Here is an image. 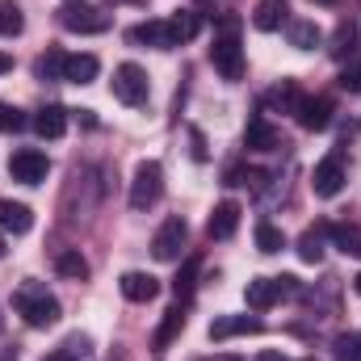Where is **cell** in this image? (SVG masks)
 <instances>
[{
	"instance_id": "15",
	"label": "cell",
	"mask_w": 361,
	"mask_h": 361,
	"mask_svg": "<svg viewBox=\"0 0 361 361\" xmlns=\"http://www.w3.org/2000/svg\"><path fill=\"white\" fill-rule=\"evenodd\" d=\"M34 130H38L42 139H59V135L68 130V109H63V105H42V109L34 114Z\"/></svg>"
},
{
	"instance_id": "22",
	"label": "cell",
	"mask_w": 361,
	"mask_h": 361,
	"mask_svg": "<svg viewBox=\"0 0 361 361\" xmlns=\"http://www.w3.org/2000/svg\"><path fill=\"white\" fill-rule=\"evenodd\" d=\"M324 235H328V227H307V231H302L298 257H302L307 265H319V261H324Z\"/></svg>"
},
{
	"instance_id": "25",
	"label": "cell",
	"mask_w": 361,
	"mask_h": 361,
	"mask_svg": "<svg viewBox=\"0 0 361 361\" xmlns=\"http://www.w3.org/2000/svg\"><path fill=\"white\" fill-rule=\"evenodd\" d=\"M319 25L315 21H290V47H298V51H311V47H319Z\"/></svg>"
},
{
	"instance_id": "18",
	"label": "cell",
	"mask_w": 361,
	"mask_h": 361,
	"mask_svg": "<svg viewBox=\"0 0 361 361\" xmlns=\"http://www.w3.org/2000/svg\"><path fill=\"white\" fill-rule=\"evenodd\" d=\"M97 72H101L97 55H68V72H63V80H72V85H92Z\"/></svg>"
},
{
	"instance_id": "20",
	"label": "cell",
	"mask_w": 361,
	"mask_h": 361,
	"mask_svg": "<svg viewBox=\"0 0 361 361\" xmlns=\"http://www.w3.org/2000/svg\"><path fill=\"white\" fill-rule=\"evenodd\" d=\"M197 30H202V17H197L193 8H180L177 17H169V34H173V47L189 42V38H197Z\"/></svg>"
},
{
	"instance_id": "35",
	"label": "cell",
	"mask_w": 361,
	"mask_h": 361,
	"mask_svg": "<svg viewBox=\"0 0 361 361\" xmlns=\"http://www.w3.org/2000/svg\"><path fill=\"white\" fill-rule=\"evenodd\" d=\"M47 361H76V353H68V349H59V353H51Z\"/></svg>"
},
{
	"instance_id": "24",
	"label": "cell",
	"mask_w": 361,
	"mask_h": 361,
	"mask_svg": "<svg viewBox=\"0 0 361 361\" xmlns=\"http://www.w3.org/2000/svg\"><path fill=\"white\" fill-rule=\"evenodd\" d=\"M269 105H273V109H281V114H298L302 92H298V85H294V80H281V85L269 92Z\"/></svg>"
},
{
	"instance_id": "34",
	"label": "cell",
	"mask_w": 361,
	"mask_h": 361,
	"mask_svg": "<svg viewBox=\"0 0 361 361\" xmlns=\"http://www.w3.org/2000/svg\"><path fill=\"white\" fill-rule=\"evenodd\" d=\"M4 72H13V55H4V51H0V76H4Z\"/></svg>"
},
{
	"instance_id": "3",
	"label": "cell",
	"mask_w": 361,
	"mask_h": 361,
	"mask_svg": "<svg viewBox=\"0 0 361 361\" xmlns=\"http://www.w3.org/2000/svg\"><path fill=\"white\" fill-rule=\"evenodd\" d=\"M164 193V169L160 160H143L130 177V210H152Z\"/></svg>"
},
{
	"instance_id": "11",
	"label": "cell",
	"mask_w": 361,
	"mask_h": 361,
	"mask_svg": "<svg viewBox=\"0 0 361 361\" xmlns=\"http://www.w3.org/2000/svg\"><path fill=\"white\" fill-rule=\"evenodd\" d=\"M240 202H219L214 206V214H210V223H206V231H210V240H231L235 235V227H240Z\"/></svg>"
},
{
	"instance_id": "2",
	"label": "cell",
	"mask_w": 361,
	"mask_h": 361,
	"mask_svg": "<svg viewBox=\"0 0 361 361\" xmlns=\"http://www.w3.org/2000/svg\"><path fill=\"white\" fill-rule=\"evenodd\" d=\"M13 302H17V311H21V319H25L30 328H55V324H59V298L47 294V286L25 281Z\"/></svg>"
},
{
	"instance_id": "7",
	"label": "cell",
	"mask_w": 361,
	"mask_h": 361,
	"mask_svg": "<svg viewBox=\"0 0 361 361\" xmlns=\"http://www.w3.org/2000/svg\"><path fill=\"white\" fill-rule=\"evenodd\" d=\"M185 240H189L185 219H164L160 231H156V240H152V257H156V261H180Z\"/></svg>"
},
{
	"instance_id": "33",
	"label": "cell",
	"mask_w": 361,
	"mask_h": 361,
	"mask_svg": "<svg viewBox=\"0 0 361 361\" xmlns=\"http://www.w3.org/2000/svg\"><path fill=\"white\" fill-rule=\"evenodd\" d=\"M341 89H349V92H361V59H353L345 72H341Z\"/></svg>"
},
{
	"instance_id": "31",
	"label": "cell",
	"mask_w": 361,
	"mask_h": 361,
	"mask_svg": "<svg viewBox=\"0 0 361 361\" xmlns=\"http://www.w3.org/2000/svg\"><path fill=\"white\" fill-rule=\"evenodd\" d=\"M21 126H25V114H21L17 105H4V101H0V135H17Z\"/></svg>"
},
{
	"instance_id": "42",
	"label": "cell",
	"mask_w": 361,
	"mask_h": 361,
	"mask_svg": "<svg viewBox=\"0 0 361 361\" xmlns=\"http://www.w3.org/2000/svg\"><path fill=\"white\" fill-rule=\"evenodd\" d=\"M357 345H361V341H357Z\"/></svg>"
},
{
	"instance_id": "9",
	"label": "cell",
	"mask_w": 361,
	"mask_h": 361,
	"mask_svg": "<svg viewBox=\"0 0 361 361\" xmlns=\"http://www.w3.org/2000/svg\"><path fill=\"white\" fill-rule=\"evenodd\" d=\"M265 324L257 315H219L210 324V341H231V336H257Z\"/></svg>"
},
{
	"instance_id": "29",
	"label": "cell",
	"mask_w": 361,
	"mask_h": 361,
	"mask_svg": "<svg viewBox=\"0 0 361 361\" xmlns=\"http://www.w3.org/2000/svg\"><path fill=\"white\" fill-rule=\"evenodd\" d=\"M25 30V17L13 0H0V38H17Z\"/></svg>"
},
{
	"instance_id": "23",
	"label": "cell",
	"mask_w": 361,
	"mask_h": 361,
	"mask_svg": "<svg viewBox=\"0 0 361 361\" xmlns=\"http://www.w3.org/2000/svg\"><path fill=\"white\" fill-rule=\"evenodd\" d=\"M180 332H185V311H180V302H177L173 311H164V324L156 328V349H169Z\"/></svg>"
},
{
	"instance_id": "41",
	"label": "cell",
	"mask_w": 361,
	"mask_h": 361,
	"mask_svg": "<svg viewBox=\"0 0 361 361\" xmlns=\"http://www.w3.org/2000/svg\"><path fill=\"white\" fill-rule=\"evenodd\" d=\"M0 328H4V324H0Z\"/></svg>"
},
{
	"instance_id": "30",
	"label": "cell",
	"mask_w": 361,
	"mask_h": 361,
	"mask_svg": "<svg viewBox=\"0 0 361 361\" xmlns=\"http://www.w3.org/2000/svg\"><path fill=\"white\" fill-rule=\"evenodd\" d=\"M257 248H261V252H281V248H286L281 227H273V223H257Z\"/></svg>"
},
{
	"instance_id": "36",
	"label": "cell",
	"mask_w": 361,
	"mask_h": 361,
	"mask_svg": "<svg viewBox=\"0 0 361 361\" xmlns=\"http://www.w3.org/2000/svg\"><path fill=\"white\" fill-rule=\"evenodd\" d=\"M257 361H290V357H281V353H273V349H265V353H261Z\"/></svg>"
},
{
	"instance_id": "13",
	"label": "cell",
	"mask_w": 361,
	"mask_h": 361,
	"mask_svg": "<svg viewBox=\"0 0 361 361\" xmlns=\"http://www.w3.org/2000/svg\"><path fill=\"white\" fill-rule=\"evenodd\" d=\"M130 42H147V47H156V51H173V34H169V21H143V25H135L130 34H126Z\"/></svg>"
},
{
	"instance_id": "4",
	"label": "cell",
	"mask_w": 361,
	"mask_h": 361,
	"mask_svg": "<svg viewBox=\"0 0 361 361\" xmlns=\"http://www.w3.org/2000/svg\"><path fill=\"white\" fill-rule=\"evenodd\" d=\"M59 21H63V30H72V34H105V30H109V13L92 8L85 0L63 4V8H59Z\"/></svg>"
},
{
	"instance_id": "12",
	"label": "cell",
	"mask_w": 361,
	"mask_h": 361,
	"mask_svg": "<svg viewBox=\"0 0 361 361\" xmlns=\"http://www.w3.org/2000/svg\"><path fill=\"white\" fill-rule=\"evenodd\" d=\"M122 294L130 298V302H152L156 294H160V281L152 277V273H139V269H130V273H122Z\"/></svg>"
},
{
	"instance_id": "1",
	"label": "cell",
	"mask_w": 361,
	"mask_h": 361,
	"mask_svg": "<svg viewBox=\"0 0 361 361\" xmlns=\"http://www.w3.org/2000/svg\"><path fill=\"white\" fill-rule=\"evenodd\" d=\"M210 63L219 68L223 80H240L244 76V51H240V21L235 17H223L219 21L214 47H210Z\"/></svg>"
},
{
	"instance_id": "32",
	"label": "cell",
	"mask_w": 361,
	"mask_h": 361,
	"mask_svg": "<svg viewBox=\"0 0 361 361\" xmlns=\"http://www.w3.org/2000/svg\"><path fill=\"white\" fill-rule=\"evenodd\" d=\"M336 361H361V345L353 336H341L336 341Z\"/></svg>"
},
{
	"instance_id": "26",
	"label": "cell",
	"mask_w": 361,
	"mask_h": 361,
	"mask_svg": "<svg viewBox=\"0 0 361 361\" xmlns=\"http://www.w3.org/2000/svg\"><path fill=\"white\" fill-rule=\"evenodd\" d=\"M55 269L63 273V277H72V281H85V277H89V261H85L76 248H68V252L55 257Z\"/></svg>"
},
{
	"instance_id": "8",
	"label": "cell",
	"mask_w": 361,
	"mask_h": 361,
	"mask_svg": "<svg viewBox=\"0 0 361 361\" xmlns=\"http://www.w3.org/2000/svg\"><path fill=\"white\" fill-rule=\"evenodd\" d=\"M311 189H315L319 197H336V193L345 189V160H341V156H324V160L315 164V173H311Z\"/></svg>"
},
{
	"instance_id": "21",
	"label": "cell",
	"mask_w": 361,
	"mask_h": 361,
	"mask_svg": "<svg viewBox=\"0 0 361 361\" xmlns=\"http://www.w3.org/2000/svg\"><path fill=\"white\" fill-rule=\"evenodd\" d=\"M244 143H248L252 152H273V147H277V130H273L265 118H252L248 130H244Z\"/></svg>"
},
{
	"instance_id": "19",
	"label": "cell",
	"mask_w": 361,
	"mask_h": 361,
	"mask_svg": "<svg viewBox=\"0 0 361 361\" xmlns=\"http://www.w3.org/2000/svg\"><path fill=\"white\" fill-rule=\"evenodd\" d=\"M328 235H332V244H336L345 257H361V227L357 223H332Z\"/></svg>"
},
{
	"instance_id": "39",
	"label": "cell",
	"mask_w": 361,
	"mask_h": 361,
	"mask_svg": "<svg viewBox=\"0 0 361 361\" xmlns=\"http://www.w3.org/2000/svg\"><path fill=\"white\" fill-rule=\"evenodd\" d=\"M315 4H336V0H315Z\"/></svg>"
},
{
	"instance_id": "16",
	"label": "cell",
	"mask_w": 361,
	"mask_h": 361,
	"mask_svg": "<svg viewBox=\"0 0 361 361\" xmlns=\"http://www.w3.org/2000/svg\"><path fill=\"white\" fill-rule=\"evenodd\" d=\"M244 298H248V307H252V311H269L273 302L281 298L277 277H252V281H248V290H244Z\"/></svg>"
},
{
	"instance_id": "27",
	"label": "cell",
	"mask_w": 361,
	"mask_h": 361,
	"mask_svg": "<svg viewBox=\"0 0 361 361\" xmlns=\"http://www.w3.org/2000/svg\"><path fill=\"white\" fill-rule=\"evenodd\" d=\"M197 269H202V261H197V257H189V261L180 265L177 281H173V290H177L180 302H185V298H193V290H197Z\"/></svg>"
},
{
	"instance_id": "14",
	"label": "cell",
	"mask_w": 361,
	"mask_h": 361,
	"mask_svg": "<svg viewBox=\"0 0 361 361\" xmlns=\"http://www.w3.org/2000/svg\"><path fill=\"white\" fill-rule=\"evenodd\" d=\"M0 227L13 231V235H25V231L34 227L30 206H25V202H8V197H0Z\"/></svg>"
},
{
	"instance_id": "38",
	"label": "cell",
	"mask_w": 361,
	"mask_h": 361,
	"mask_svg": "<svg viewBox=\"0 0 361 361\" xmlns=\"http://www.w3.org/2000/svg\"><path fill=\"white\" fill-rule=\"evenodd\" d=\"M353 286H357V294H361V273H357V277H353Z\"/></svg>"
},
{
	"instance_id": "28",
	"label": "cell",
	"mask_w": 361,
	"mask_h": 361,
	"mask_svg": "<svg viewBox=\"0 0 361 361\" xmlns=\"http://www.w3.org/2000/svg\"><path fill=\"white\" fill-rule=\"evenodd\" d=\"M34 72H38V80H63V72H68V55L47 51V55L34 63Z\"/></svg>"
},
{
	"instance_id": "37",
	"label": "cell",
	"mask_w": 361,
	"mask_h": 361,
	"mask_svg": "<svg viewBox=\"0 0 361 361\" xmlns=\"http://www.w3.org/2000/svg\"><path fill=\"white\" fill-rule=\"evenodd\" d=\"M114 4H147V0H114Z\"/></svg>"
},
{
	"instance_id": "10",
	"label": "cell",
	"mask_w": 361,
	"mask_h": 361,
	"mask_svg": "<svg viewBox=\"0 0 361 361\" xmlns=\"http://www.w3.org/2000/svg\"><path fill=\"white\" fill-rule=\"evenodd\" d=\"M332 122V101L328 97H302L298 105V126L302 130H328Z\"/></svg>"
},
{
	"instance_id": "40",
	"label": "cell",
	"mask_w": 361,
	"mask_h": 361,
	"mask_svg": "<svg viewBox=\"0 0 361 361\" xmlns=\"http://www.w3.org/2000/svg\"><path fill=\"white\" fill-rule=\"evenodd\" d=\"M0 257H4V240H0Z\"/></svg>"
},
{
	"instance_id": "5",
	"label": "cell",
	"mask_w": 361,
	"mask_h": 361,
	"mask_svg": "<svg viewBox=\"0 0 361 361\" xmlns=\"http://www.w3.org/2000/svg\"><path fill=\"white\" fill-rule=\"evenodd\" d=\"M51 173V160H47V152H38V147H21V152H13V160H8V177L21 180V185H38V180H47Z\"/></svg>"
},
{
	"instance_id": "6",
	"label": "cell",
	"mask_w": 361,
	"mask_h": 361,
	"mask_svg": "<svg viewBox=\"0 0 361 361\" xmlns=\"http://www.w3.org/2000/svg\"><path fill=\"white\" fill-rule=\"evenodd\" d=\"M114 97L122 105H143L147 101V72L139 63H122L114 72Z\"/></svg>"
},
{
	"instance_id": "17",
	"label": "cell",
	"mask_w": 361,
	"mask_h": 361,
	"mask_svg": "<svg viewBox=\"0 0 361 361\" xmlns=\"http://www.w3.org/2000/svg\"><path fill=\"white\" fill-rule=\"evenodd\" d=\"M281 21H286V4H281V0H261V4L252 8V25H257L261 34L281 30Z\"/></svg>"
}]
</instances>
